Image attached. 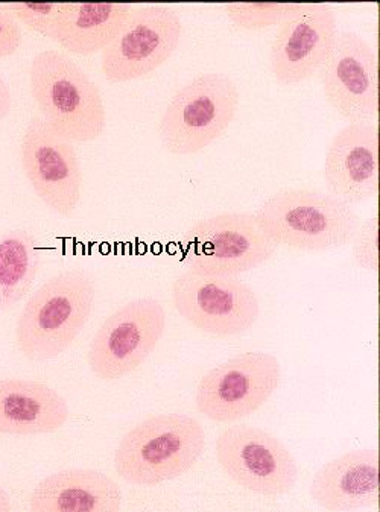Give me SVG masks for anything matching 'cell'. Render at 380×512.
I'll return each instance as SVG.
<instances>
[{"mask_svg":"<svg viewBox=\"0 0 380 512\" xmlns=\"http://www.w3.org/2000/svg\"><path fill=\"white\" fill-rule=\"evenodd\" d=\"M225 13L233 25L244 31H260L282 25L301 8V4L285 2H232L225 4Z\"/></svg>","mask_w":380,"mask_h":512,"instance_id":"cell-21","label":"cell"},{"mask_svg":"<svg viewBox=\"0 0 380 512\" xmlns=\"http://www.w3.org/2000/svg\"><path fill=\"white\" fill-rule=\"evenodd\" d=\"M239 92L224 73H203L181 87L169 102L159 124L166 151L192 155L224 134L235 119Z\"/></svg>","mask_w":380,"mask_h":512,"instance_id":"cell-5","label":"cell"},{"mask_svg":"<svg viewBox=\"0 0 380 512\" xmlns=\"http://www.w3.org/2000/svg\"><path fill=\"white\" fill-rule=\"evenodd\" d=\"M330 195L356 206L379 195V127L349 124L330 142L324 162Z\"/></svg>","mask_w":380,"mask_h":512,"instance_id":"cell-15","label":"cell"},{"mask_svg":"<svg viewBox=\"0 0 380 512\" xmlns=\"http://www.w3.org/2000/svg\"><path fill=\"white\" fill-rule=\"evenodd\" d=\"M14 19L25 25L31 31L51 38L52 42L57 40L58 23H60L61 13H63L64 4H32V2H13L5 4Z\"/></svg>","mask_w":380,"mask_h":512,"instance_id":"cell-22","label":"cell"},{"mask_svg":"<svg viewBox=\"0 0 380 512\" xmlns=\"http://www.w3.org/2000/svg\"><path fill=\"white\" fill-rule=\"evenodd\" d=\"M282 380L274 354L247 351L228 359L201 379L195 403L201 415L218 423H233L259 411Z\"/></svg>","mask_w":380,"mask_h":512,"instance_id":"cell-7","label":"cell"},{"mask_svg":"<svg viewBox=\"0 0 380 512\" xmlns=\"http://www.w3.org/2000/svg\"><path fill=\"white\" fill-rule=\"evenodd\" d=\"M22 42L23 32L20 23L14 19L5 4H0V58L16 54Z\"/></svg>","mask_w":380,"mask_h":512,"instance_id":"cell-24","label":"cell"},{"mask_svg":"<svg viewBox=\"0 0 380 512\" xmlns=\"http://www.w3.org/2000/svg\"><path fill=\"white\" fill-rule=\"evenodd\" d=\"M327 104L350 124H370L379 114V63L370 43L353 31L336 35L321 69Z\"/></svg>","mask_w":380,"mask_h":512,"instance_id":"cell-13","label":"cell"},{"mask_svg":"<svg viewBox=\"0 0 380 512\" xmlns=\"http://www.w3.org/2000/svg\"><path fill=\"white\" fill-rule=\"evenodd\" d=\"M13 511V503H11L10 496L7 491L0 487V512H11Z\"/></svg>","mask_w":380,"mask_h":512,"instance_id":"cell-26","label":"cell"},{"mask_svg":"<svg viewBox=\"0 0 380 512\" xmlns=\"http://www.w3.org/2000/svg\"><path fill=\"white\" fill-rule=\"evenodd\" d=\"M172 303L190 326L221 338L247 332L260 315L256 292L236 277L183 272L172 283Z\"/></svg>","mask_w":380,"mask_h":512,"instance_id":"cell-10","label":"cell"},{"mask_svg":"<svg viewBox=\"0 0 380 512\" xmlns=\"http://www.w3.org/2000/svg\"><path fill=\"white\" fill-rule=\"evenodd\" d=\"M40 266L37 239L25 230L0 238V312L11 309L31 291Z\"/></svg>","mask_w":380,"mask_h":512,"instance_id":"cell-20","label":"cell"},{"mask_svg":"<svg viewBox=\"0 0 380 512\" xmlns=\"http://www.w3.org/2000/svg\"><path fill=\"white\" fill-rule=\"evenodd\" d=\"M13 107V95H11L10 87L5 83L4 78L0 76V121H4L5 117Z\"/></svg>","mask_w":380,"mask_h":512,"instance_id":"cell-25","label":"cell"},{"mask_svg":"<svg viewBox=\"0 0 380 512\" xmlns=\"http://www.w3.org/2000/svg\"><path fill=\"white\" fill-rule=\"evenodd\" d=\"M311 497L329 512L379 506V450H350L324 464L312 479Z\"/></svg>","mask_w":380,"mask_h":512,"instance_id":"cell-16","label":"cell"},{"mask_svg":"<svg viewBox=\"0 0 380 512\" xmlns=\"http://www.w3.org/2000/svg\"><path fill=\"white\" fill-rule=\"evenodd\" d=\"M69 406L60 392L25 379L0 380V433L45 435L60 430Z\"/></svg>","mask_w":380,"mask_h":512,"instance_id":"cell-18","label":"cell"},{"mask_svg":"<svg viewBox=\"0 0 380 512\" xmlns=\"http://www.w3.org/2000/svg\"><path fill=\"white\" fill-rule=\"evenodd\" d=\"M181 248L189 271L221 277L253 271L277 251L254 213L239 212L219 213L195 222L184 233Z\"/></svg>","mask_w":380,"mask_h":512,"instance_id":"cell-6","label":"cell"},{"mask_svg":"<svg viewBox=\"0 0 380 512\" xmlns=\"http://www.w3.org/2000/svg\"><path fill=\"white\" fill-rule=\"evenodd\" d=\"M335 11L323 2L301 4L280 25L271 46V70L283 86L304 83L323 69L338 35Z\"/></svg>","mask_w":380,"mask_h":512,"instance_id":"cell-14","label":"cell"},{"mask_svg":"<svg viewBox=\"0 0 380 512\" xmlns=\"http://www.w3.org/2000/svg\"><path fill=\"white\" fill-rule=\"evenodd\" d=\"M31 95L43 119L70 142L99 139L107 111L98 86L72 58L55 49L38 52L29 69Z\"/></svg>","mask_w":380,"mask_h":512,"instance_id":"cell-4","label":"cell"},{"mask_svg":"<svg viewBox=\"0 0 380 512\" xmlns=\"http://www.w3.org/2000/svg\"><path fill=\"white\" fill-rule=\"evenodd\" d=\"M183 20L174 8L148 5L131 11L118 37L102 51L108 83L140 80L166 63L183 38Z\"/></svg>","mask_w":380,"mask_h":512,"instance_id":"cell-11","label":"cell"},{"mask_svg":"<svg viewBox=\"0 0 380 512\" xmlns=\"http://www.w3.org/2000/svg\"><path fill=\"white\" fill-rule=\"evenodd\" d=\"M204 449L206 432L194 417L152 415L122 438L114 468L128 484L157 487L194 468Z\"/></svg>","mask_w":380,"mask_h":512,"instance_id":"cell-3","label":"cell"},{"mask_svg":"<svg viewBox=\"0 0 380 512\" xmlns=\"http://www.w3.org/2000/svg\"><path fill=\"white\" fill-rule=\"evenodd\" d=\"M352 242L356 265L367 271H379V216L361 224Z\"/></svg>","mask_w":380,"mask_h":512,"instance_id":"cell-23","label":"cell"},{"mask_svg":"<svg viewBox=\"0 0 380 512\" xmlns=\"http://www.w3.org/2000/svg\"><path fill=\"white\" fill-rule=\"evenodd\" d=\"M22 168L35 195L58 215L76 212L83 190V171L72 142L43 117H32L22 137Z\"/></svg>","mask_w":380,"mask_h":512,"instance_id":"cell-12","label":"cell"},{"mask_svg":"<svg viewBox=\"0 0 380 512\" xmlns=\"http://www.w3.org/2000/svg\"><path fill=\"white\" fill-rule=\"evenodd\" d=\"M130 4H64L55 42L76 55L104 51L124 28Z\"/></svg>","mask_w":380,"mask_h":512,"instance_id":"cell-19","label":"cell"},{"mask_svg":"<svg viewBox=\"0 0 380 512\" xmlns=\"http://www.w3.org/2000/svg\"><path fill=\"white\" fill-rule=\"evenodd\" d=\"M215 453L225 475L250 493L280 497L297 484L294 456L279 438L259 427H227L216 440Z\"/></svg>","mask_w":380,"mask_h":512,"instance_id":"cell-9","label":"cell"},{"mask_svg":"<svg viewBox=\"0 0 380 512\" xmlns=\"http://www.w3.org/2000/svg\"><path fill=\"white\" fill-rule=\"evenodd\" d=\"M254 218L277 247L300 251L346 247L362 224L353 206L330 193L311 189L274 193L256 210Z\"/></svg>","mask_w":380,"mask_h":512,"instance_id":"cell-2","label":"cell"},{"mask_svg":"<svg viewBox=\"0 0 380 512\" xmlns=\"http://www.w3.org/2000/svg\"><path fill=\"white\" fill-rule=\"evenodd\" d=\"M166 310L157 298H139L104 321L89 350L92 373L114 382L142 367L165 335Z\"/></svg>","mask_w":380,"mask_h":512,"instance_id":"cell-8","label":"cell"},{"mask_svg":"<svg viewBox=\"0 0 380 512\" xmlns=\"http://www.w3.org/2000/svg\"><path fill=\"white\" fill-rule=\"evenodd\" d=\"M95 282L84 269H67L38 289L17 320L20 353L29 361L58 358L72 347L95 307Z\"/></svg>","mask_w":380,"mask_h":512,"instance_id":"cell-1","label":"cell"},{"mask_svg":"<svg viewBox=\"0 0 380 512\" xmlns=\"http://www.w3.org/2000/svg\"><path fill=\"white\" fill-rule=\"evenodd\" d=\"M122 488L102 471L69 468L43 479L31 494L32 512H119Z\"/></svg>","mask_w":380,"mask_h":512,"instance_id":"cell-17","label":"cell"}]
</instances>
